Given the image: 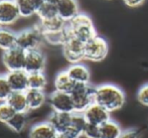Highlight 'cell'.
<instances>
[{
    "label": "cell",
    "mask_w": 148,
    "mask_h": 138,
    "mask_svg": "<svg viewBox=\"0 0 148 138\" xmlns=\"http://www.w3.org/2000/svg\"><path fill=\"white\" fill-rule=\"evenodd\" d=\"M95 103L103 106L110 113L117 111L125 104V94L119 87L112 84H103L95 87Z\"/></svg>",
    "instance_id": "6da1fadb"
},
{
    "label": "cell",
    "mask_w": 148,
    "mask_h": 138,
    "mask_svg": "<svg viewBox=\"0 0 148 138\" xmlns=\"http://www.w3.org/2000/svg\"><path fill=\"white\" fill-rule=\"evenodd\" d=\"M68 27L73 36L77 37L85 43L98 35L92 18L81 12L74 19L68 22Z\"/></svg>",
    "instance_id": "7a4b0ae2"
},
{
    "label": "cell",
    "mask_w": 148,
    "mask_h": 138,
    "mask_svg": "<svg viewBox=\"0 0 148 138\" xmlns=\"http://www.w3.org/2000/svg\"><path fill=\"white\" fill-rule=\"evenodd\" d=\"M94 94L95 87H92L90 84H76L74 90L71 93L75 112L83 113L89 106L95 103Z\"/></svg>",
    "instance_id": "3957f363"
},
{
    "label": "cell",
    "mask_w": 148,
    "mask_h": 138,
    "mask_svg": "<svg viewBox=\"0 0 148 138\" xmlns=\"http://www.w3.org/2000/svg\"><path fill=\"white\" fill-rule=\"evenodd\" d=\"M43 41V33L36 25L34 27L23 29L17 33L16 47H20L24 51H30L39 49Z\"/></svg>",
    "instance_id": "277c9868"
},
{
    "label": "cell",
    "mask_w": 148,
    "mask_h": 138,
    "mask_svg": "<svg viewBox=\"0 0 148 138\" xmlns=\"http://www.w3.org/2000/svg\"><path fill=\"white\" fill-rule=\"evenodd\" d=\"M109 51L108 43L102 36H95L85 43V60L90 62H101L107 56Z\"/></svg>",
    "instance_id": "5b68a950"
},
{
    "label": "cell",
    "mask_w": 148,
    "mask_h": 138,
    "mask_svg": "<svg viewBox=\"0 0 148 138\" xmlns=\"http://www.w3.org/2000/svg\"><path fill=\"white\" fill-rule=\"evenodd\" d=\"M62 54L71 64L81 62L85 60V43L73 36L71 33V36L62 45Z\"/></svg>",
    "instance_id": "8992f818"
},
{
    "label": "cell",
    "mask_w": 148,
    "mask_h": 138,
    "mask_svg": "<svg viewBox=\"0 0 148 138\" xmlns=\"http://www.w3.org/2000/svg\"><path fill=\"white\" fill-rule=\"evenodd\" d=\"M26 51L20 47H15L11 49L5 51L2 55V62L8 72L24 70Z\"/></svg>",
    "instance_id": "52a82bcc"
},
{
    "label": "cell",
    "mask_w": 148,
    "mask_h": 138,
    "mask_svg": "<svg viewBox=\"0 0 148 138\" xmlns=\"http://www.w3.org/2000/svg\"><path fill=\"white\" fill-rule=\"evenodd\" d=\"M49 104L53 112L74 113L75 107L71 94L53 91L49 97Z\"/></svg>",
    "instance_id": "ba28073f"
},
{
    "label": "cell",
    "mask_w": 148,
    "mask_h": 138,
    "mask_svg": "<svg viewBox=\"0 0 148 138\" xmlns=\"http://www.w3.org/2000/svg\"><path fill=\"white\" fill-rule=\"evenodd\" d=\"M19 18L20 14L14 0L0 1V26H10Z\"/></svg>",
    "instance_id": "9c48e42d"
},
{
    "label": "cell",
    "mask_w": 148,
    "mask_h": 138,
    "mask_svg": "<svg viewBox=\"0 0 148 138\" xmlns=\"http://www.w3.org/2000/svg\"><path fill=\"white\" fill-rule=\"evenodd\" d=\"M45 66H47V56L40 49L26 51L24 71L27 74L43 72Z\"/></svg>",
    "instance_id": "30bf717a"
},
{
    "label": "cell",
    "mask_w": 148,
    "mask_h": 138,
    "mask_svg": "<svg viewBox=\"0 0 148 138\" xmlns=\"http://www.w3.org/2000/svg\"><path fill=\"white\" fill-rule=\"evenodd\" d=\"M83 115L88 123L99 125V126L110 120L109 111L97 103H93L91 106H89L83 112Z\"/></svg>",
    "instance_id": "8fae6325"
},
{
    "label": "cell",
    "mask_w": 148,
    "mask_h": 138,
    "mask_svg": "<svg viewBox=\"0 0 148 138\" xmlns=\"http://www.w3.org/2000/svg\"><path fill=\"white\" fill-rule=\"evenodd\" d=\"M5 76L12 92H26L28 90V74L24 70L8 72Z\"/></svg>",
    "instance_id": "7c38bea8"
},
{
    "label": "cell",
    "mask_w": 148,
    "mask_h": 138,
    "mask_svg": "<svg viewBox=\"0 0 148 138\" xmlns=\"http://www.w3.org/2000/svg\"><path fill=\"white\" fill-rule=\"evenodd\" d=\"M58 15L68 23L79 13L80 8L77 0H59L57 3Z\"/></svg>",
    "instance_id": "4fadbf2b"
},
{
    "label": "cell",
    "mask_w": 148,
    "mask_h": 138,
    "mask_svg": "<svg viewBox=\"0 0 148 138\" xmlns=\"http://www.w3.org/2000/svg\"><path fill=\"white\" fill-rule=\"evenodd\" d=\"M66 73L71 77L73 81L77 84H90L91 81V73L90 70L85 65L78 62V64H72L68 69Z\"/></svg>",
    "instance_id": "5bb4252c"
},
{
    "label": "cell",
    "mask_w": 148,
    "mask_h": 138,
    "mask_svg": "<svg viewBox=\"0 0 148 138\" xmlns=\"http://www.w3.org/2000/svg\"><path fill=\"white\" fill-rule=\"evenodd\" d=\"M87 124V120L85 119L83 113L74 112L72 114V121L69 128L64 132L68 137L70 138H80L83 136L84 128Z\"/></svg>",
    "instance_id": "9a60e30c"
},
{
    "label": "cell",
    "mask_w": 148,
    "mask_h": 138,
    "mask_svg": "<svg viewBox=\"0 0 148 138\" xmlns=\"http://www.w3.org/2000/svg\"><path fill=\"white\" fill-rule=\"evenodd\" d=\"M73 113H62V112H53L49 117L47 122L57 130L59 133H64L69 126L71 125Z\"/></svg>",
    "instance_id": "2e32d148"
},
{
    "label": "cell",
    "mask_w": 148,
    "mask_h": 138,
    "mask_svg": "<svg viewBox=\"0 0 148 138\" xmlns=\"http://www.w3.org/2000/svg\"><path fill=\"white\" fill-rule=\"evenodd\" d=\"M59 133L49 122H41L33 125L29 131L30 138H57Z\"/></svg>",
    "instance_id": "e0dca14e"
},
{
    "label": "cell",
    "mask_w": 148,
    "mask_h": 138,
    "mask_svg": "<svg viewBox=\"0 0 148 138\" xmlns=\"http://www.w3.org/2000/svg\"><path fill=\"white\" fill-rule=\"evenodd\" d=\"M68 25L64 20H62L59 15L55 16L53 18H49V19L45 20H39L38 28L41 30L42 33H51V32H58L62 29H64Z\"/></svg>",
    "instance_id": "ac0fdd59"
},
{
    "label": "cell",
    "mask_w": 148,
    "mask_h": 138,
    "mask_svg": "<svg viewBox=\"0 0 148 138\" xmlns=\"http://www.w3.org/2000/svg\"><path fill=\"white\" fill-rule=\"evenodd\" d=\"M6 102L16 113H27L29 110L25 92H12Z\"/></svg>",
    "instance_id": "d6986e66"
},
{
    "label": "cell",
    "mask_w": 148,
    "mask_h": 138,
    "mask_svg": "<svg viewBox=\"0 0 148 138\" xmlns=\"http://www.w3.org/2000/svg\"><path fill=\"white\" fill-rule=\"evenodd\" d=\"M76 84L77 83H75L74 81L71 79V77L69 76V74L66 73V71H62V72H60L59 74L56 76L53 86H55L56 91L71 94L73 92V90H74Z\"/></svg>",
    "instance_id": "ffe728a7"
},
{
    "label": "cell",
    "mask_w": 148,
    "mask_h": 138,
    "mask_svg": "<svg viewBox=\"0 0 148 138\" xmlns=\"http://www.w3.org/2000/svg\"><path fill=\"white\" fill-rule=\"evenodd\" d=\"M16 39L17 33L5 26H0V49L5 51L15 47Z\"/></svg>",
    "instance_id": "44dd1931"
},
{
    "label": "cell",
    "mask_w": 148,
    "mask_h": 138,
    "mask_svg": "<svg viewBox=\"0 0 148 138\" xmlns=\"http://www.w3.org/2000/svg\"><path fill=\"white\" fill-rule=\"evenodd\" d=\"M25 93L29 110H37L45 105V101H47V95H45V91L28 89Z\"/></svg>",
    "instance_id": "7402d4cb"
},
{
    "label": "cell",
    "mask_w": 148,
    "mask_h": 138,
    "mask_svg": "<svg viewBox=\"0 0 148 138\" xmlns=\"http://www.w3.org/2000/svg\"><path fill=\"white\" fill-rule=\"evenodd\" d=\"M122 132L120 125L111 119L100 126V138H119Z\"/></svg>",
    "instance_id": "603a6c76"
},
{
    "label": "cell",
    "mask_w": 148,
    "mask_h": 138,
    "mask_svg": "<svg viewBox=\"0 0 148 138\" xmlns=\"http://www.w3.org/2000/svg\"><path fill=\"white\" fill-rule=\"evenodd\" d=\"M71 36V31L69 29L68 25L64 29L58 32H51V33H43V38L45 41L53 45H64V43L68 41V38Z\"/></svg>",
    "instance_id": "cb8c5ba5"
},
{
    "label": "cell",
    "mask_w": 148,
    "mask_h": 138,
    "mask_svg": "<svg viewBox=\"0 0 148 138\" xmlns=\"http://www.w3.org/2000/svg\"><path fill=\"white\" fill-rule=\"evenodd\" d=\"M26 124H27L26 113H15L13 117L6 123V125L16 133L22 132L26 127Z\"/></svg>",
    "instance_id": "d4e9b609"
},
{
    "label": "cell",
    "mask_w": 148,
    "mask_h": 138,
    "mask_svg": "<svg viewBox=\"0 0 148 138\" xmlns=\"http://www.w3.org/2000/svg\"><path fill=\"white\" fill-rule=\"evenodd\" d=\"M47 85V79L43 72L28 74V89L45 91Z\"/></svg>",
    "instance_id": "484cf974"
},
{
    "label": "cell",
    "mask_w": 148,
    "mask_h": 138,
    "mask_svg": "<svg viewBox=\"0 0 148 138\" xmlns=\"http://www.w3.org/2000/svg\"><path fill=\"white\" fill-rule=\"evenodd\" d=\"M19 11L20 17L29 18L33 15H36V9L32 5L30 0H14Z\"/></svg>",
    "instance_id": "4316f807"
},
{
    "label": "cell",
    "mask_w": 148,
    "mask_h": 138,
    "mask_svg": "<svg viewBox=\"0 0 148 138\" xmlns=\"http://www.w3.org/2000/svg\"><path fill=\"white\" fill-rule=\"evenodd\" d=\"M36 16L38 17L39 20L49 19V18H53L55 16H58L57 5L45 3V2L36 11Z\"/></svg>",
    "instance_id": "83f0119b"
},
{
    "label": "cell",
    "mask_w": 148,
    "mask_h": 138,
    "mask_svg": "<svg viewBox=\"0 0 148 138\" xmlns=\"http://www.w3.org/2000/svg\"><path fill=\"white\" fill-rule=\"evenodd\" d=\"M15 111L12 109V107L7 103V102H1L0 103V122L6 123L13 117L15 114Z\"/></svg>",
    "instance_id": "f1b7e54d"
},
{
    "label": "cell",
    "mask_w": 148,
    "mask_h": 138,
    "mask_svg": "<svg viewBox=\"0 0 148 138\" xmlns=\"http://www.w3.org/2000/svg\"><path fill=\"white\" fill-rule=\"evenodd\" d=\"M12 90L5 75H0V102H6L11 95Z\"/></svg>",
    "instance_id": "f546056e"
},
{
    "label": "cell",
    "mask_w": 148,
    "mask_h": 138,
    "mask_svg": "<svg viewBox=\"0 0 148 138\" xmlns=\"http://www.w3.org/2000/svg\"><path fill=\"white\" fill-rule=\"evenodd\" d=\"M83 136L86 138H100V126L87 122L84 128Z\"/></svg>",
    "instance_id": "4dcf8cb0"
},
{
    "label": "cell",
    "mask_w": 148,
    "mask_h": 138,
    "mask_svg": "<svg viewBox=\"0 0 148 138\" xmlns=\"http://www.w3.org/2000/svg\"><path fill=\"white\" fill-rule=\"evenodd\" d=\"M137 99L141 105L148 107V84L143 85L139 89L138 93H137Z\"/></svg>",
    "instance_id": "1f68e13d"
},
{
    "label": "cell",
    "mask_w": 148,
    "mask_h": 138,
    "mask_svg": "<svg viewBox=\"0 0 148 138\" xmlns=\"http://www.w3.org/2000/svg\"><path fill=\"white\" fill-rule=\"evenodd\" d=\"M140 137V132L137 129H128L121 133L119 138H139Z\"/></svg>",
    "instance_id": "d6a6232c"
},
{
    "label": "cell",
    "mask_w": 148,
    "mask_h": 138,
    "mask_svg": "<svg viewBox=\"0 0 148 138\" xmlns=\"http://www.w3.org/2000/svg\"><path fill=\"white\" fill-rule=\"evenodd\" d=\"M123 2H124L127 6H129V7L135 8V7H139V6L142 5L145 2V0H123Z\"/></svg>",
    "instance_id": "836d02e7"
},
{
    "label": "cell",
    "mask_w": 148,
    "mask_h": 138,
    "mask_svg": "<svg viewBox=\"0 0 148 138\" xmlns=\"http://www.w3.org/2000/svg\"><path fill=\"white\" fill-rule=\"evenodd\" d=\"M30 1H31V3H32V5L34 6L35 9H36V11L38 10V8L45 3V0H30Z\"/></svg>",
    "instance_id": "e575fe53"
},
{
    "label": "cell",
    "mask_w": 148,
    "mask_h": 138,
    "mask_svg": "<svg viewBox=\"0 0 148 138\" xmlns=\"http://www.w3.org/2000/svg\"><path fill=\"white\" fill-rule=\"evenodd\" d=\"M45 3H49V4H55L57 5V3L59 2V0H45Z\"/></svg>",
    "instance_id": "d590c367"
},
{
    "label": "cell",
    "mask_w": 148,
    "mask_h": 138,
    "mask_svg": "<svg viewBox=\"0 0 148 138\" xmlns=\"http://www.w3.org/2000/svg\"><path fill=\"white\" fill-rule=\"evenodd\" d=\"M57 138H70V137H68L66 134H64V133H60Z\"/></svg>",
    "instance_id": "8d00e7d4"
},
{
    "label": "cell",
    "mask_w": 148,
    "mask_h": 138,
    "mask_svg": "<svg viewBox=\"0 0 148 138\" xmlns=\"http://www.w3.org/2000/svg\"><path fill=\"white\" fill-rule=\"evenodd\" d=\"M0 1H1V0H0Z\"/></svg>",
    "instance_id": "74e56055"
}]
</instances>
